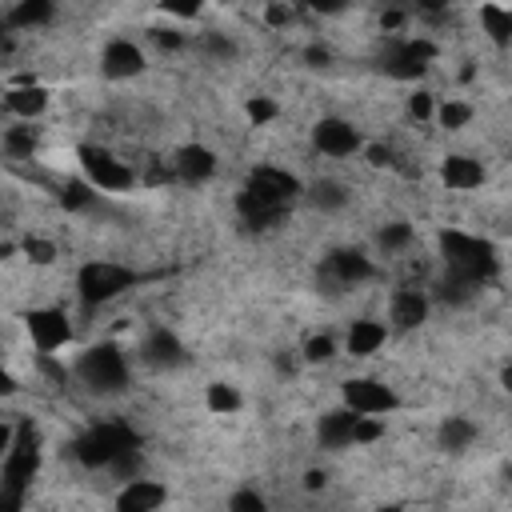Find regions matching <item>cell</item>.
I'll use <instances>...</instances> for the list:
<instances>
[{"instance_id":"6da1fadb","label":"cell","mask_w":512,"mask_h":512,"mask_svg":"<svg viewBox=\"0 0 512 512\" xmlns=\"http://www.w3.org/2000/svg\"><path fill=\"white\" fill-rule=\"evenodd\" d=\"M440 252H444V264H448V276L480 288L492 272H496V252L488 240L480 236H468V232H444L440 236Z\"/></svg>"},{"instance_id":"7a4b0ae2","label":"cell","mask_w":512,"mask_h":512,"mask_svg":"<svg viewBox=\"0 0 512 512\" xmlns=\"http://www.w3.org/2000/svg\"><path fill=\"white\" fill-rule=\"evenodd\" d=\"M76 376H80L92 392L112 396V392H120V388L128 384V360H124V352H120L116 344H96V348L80 352Z\"/></svg>"},{"instance_id":"3957f363","label":"cell","mask_w":512,"mask_h":512,"mask_svg":"<svg viewBox=\"0 0 512 512\" xmlns=\"http://www.w3.org/2000/svg\"><path fill=\"white\" fill-rule=\"evenodd\" d=\"M80 176L96 188V192H128L136 184V172L128 168V160L112 156L108 148H80Z\"/></svg>"},{"instance_id":"277c9868","label":"cell","mask_w":512,"mask_h":512,"mask_svg":"<svg viewBox=\"0 0 512 512\" xmlns=\"http://www.w3.org/2000/svg\"><path fill=\"white\" fill-rule=\"evenodd\" d=\"M312 148L320 156H332V160H348V156H360L364 152V136L352 120H340V116H320L312 124Z\"/></svg>"},{"instance_id":"5b68a950","label":"cell","mask_w":512,"mask_h":512,"mask_svg":"<svg viewBox=\"0 0 512 512\" xmlns=\"http://www.w3.org/2000/svg\"><path fill=\"white\" fill-rule=\"evenodd\" d=\"M76 456L88 468H112V464H120L128 456V436L120 428H112V424H100V428H92V432H84L76 440Z\"/></svg>"},{"instance_id":"8992f818","label":"cell","mask_w":512,"mask_h":512,"mask_svg":"<svg viewBox=\"0 0 512 512\" xmlns=\"http://www.w3.org/2000/svg\"><path fill=\"white\" fill-rule=\"evenodd\" d=\"M400 400L396 392L384 384V380H372V376H356V380H344V408H352L356 416H384L392 412Z\"/></svg>"},{"instance_id":"52a82bcc","label":"cell","mask_w":512,"mask_h":512,"mask_svg":"<svg viewBox=\"0 0 512 512\" xmlns=\"http://www.w3.org/2000/svg\"><path fill=\"white\" fill-rule=\"evenodd\" d=\"M144 64H148L144 48H140L136 40H128V36H112V40L100 48V72H104L108 80H132V76L144 72Z\"/></svg>"},{"instance_id":"ba28073f","label":"cell","mask_w":512,"mask_h":512,"mask_svg":"<svg viewBox=\"0 0 512 512\" xmlns=\"http://www.w3.org/2000/svg\"><path fill=\"white\" fill-rule=\"evenodd\" d=\"M24 328H28L32 344L40 352H56V348H64L72 340V320L60 308H32L24 316Z\"/></svg>"},{"instance_id":"9c48e42d","label":"cell","mask_w":512,"mask_h":512,"mask_svg":"<svg viewBox=\"0 0 512 512\" xmlns=\"http://www.w3.org/2000/svg\"><path fill=\"white\" fill-rule=\"evenodd\" d=\"M428 308H432L428 292L404 284V288H396V292L388 296V328H396V332H412V328H420V324L428 320Z\"/></svg>"},{"instance_id":"30bf717a","label":"cell","mask_w":512,"mask_h":512,"mask_svg":"<svg viewBox=\"0 0 512 512\" xmlns=\"http://www.w3.org/2000/svg\"><path fill=\"white\" fill-rule=\"evenodd\" d=\"M80 296L88 300V304H100V300H108V296H116L120 288H128V272L124 268H116V264H84L80 268Z\"/></svg>"},{"instance_id":"8fae6325","label":"cell","mask_w":512,"mask_h":512,"mask_svg":"<svg viewBox=\"0 0 512 512\" xmlns=\"http://www.w3.org/2000/svg\"><path fill=\"white\" fill-rule=\"evenodd\" d=\"M324 268H328V276H332L340 288H356V284H364V280L376 276L372 256H364L360 248H336V252H328Z\"/></svg>"},{"instance_id":"7c38bea8","label":"cell","mask_w":512,"mask_h":512,"mask_svg":"<svg viewBox=\"0 0 512 512\" xmlns=\"http://www.w3.org/2000/svg\"><path fill=\"white\" fill-rule=\"evenodd\" d=\"M44 108H48V92H44L40 84H32V80H24V84H8V92H4V112H8L16 124H32V120H40Z\"/></svg>"},{"instance_id":"4fadbf2b","label":"cell","mask_w":512,"mask_h":512,"mask_svg":"<svg viewBox=\"0 0 512 512\" xmlns=\"http://www.w3.org/2000/svg\"><path fill=\"white\" fill-rule=\"evenodd\" d=\"M484 176H488L484 164L468 152H452V156L440 160V180H444L448 192H472V188L484 184Z\"/></svg>"},{"instance_id":"5bb4252c","label":"cell","mask_w":512,"mask_h":512,"mask_svg":"<svg viewBox=\"0 0 512 512\" xmlns=\"http://www.w3.org/2000/svg\"><path fill=\"white\" fill-rule=\"evenodd\" d=\"M384 340H388V324L376 316H360L344 332V352L348 356H376L384 348Z\"/></svg>"},{"instance_id":"9a60e30c","label":"cell","mask_w":512,"mask_h":512,"mask_svg":"<svg viewBox=\"0 0 512 512\" xmlns=\"http://www.w3.org/2000/svg\"><path fill=\"white\" fill-rule=\"evenodd\" d=\"M140 356H144L152 368H180V364L188 360L184 344H180L176 332H168V328H152V332L144 336V344H140Z\"/></svg>"},{"instance_id":"2e32d148","label":"cell","mask_w":512,"mask_h":512,"mask_svg":"<svg viewBox=\"0 0 512 512\" xmlns=\"http://www.w3.org/2000/svg\"><path fill=\"white\" fill-rule=\"evenodd\" d=\"M352 428H356V412L352 408H332V412L320 416L316 440L328 452H344V448H352Z\"/></svg>"},{"instance_id":"e0dca14e","label":"cell","mask_w":512,"mask_h":512,"mask_svg":"<svg viewBox=\"0 0 512 512\" xmlns=\"http://www.w3.org/2000/svg\"><path fill=\"white\" fill-rule=\"evenodd\" d=\"M52 20H56V4H48V0H16L4 8L8 32H32V28H44Z\"/></svg>"},{"instance_id":"ac0fdd59","label":"cell","mask_w":512,"mask_h":512,"mask_svg":"<svg viewBox=\"0 0 512 512\" xmlns=\"http://www.w3.org/2000/svg\"><path fill=\"white\" fill-rule=\"evenodd\" d=\"M428 60H432V44H424V40H400L388 52V72L400 76V80H412V76H420L428 68Z\"/></svg>"},{"instance_id":"d6986e66","label":"cell","mask_w":512,"mask_h":512,"mask_svg":"<svg viewBox=\"0 0 512 512\" xmlns=\"http://www.w3.org/2000/svg\"><path fill=\"white\" fill-rule=\"evenodd\" d=\"M172 168H176V176H180V180L200 184V180H208V176L216 172V152H212V148H204V144H184V148L176 152Z\"/></svg>"},{"instance_id":"ffe728a7","label":"cell","mask_w":512,"mask_h":512,"mask_svg":"<svg viewBox=\"0 0 512 512\" xmlns=\"http://www.w3.org/2000/svg\"><path fill=\"white\" fill-rule=\"evenodd\" d=\"M164 488L156 480H128L116 496V512H160Z\"/></svg>"},{"instance_id":"44dd1931","label":"cell","mask_w":512,"mask_h":512,"mask_svg":"<svg viewBox=\"0 0 512 512\" xmlns=\"http://www.w3.org/2000/svg\"><path fill=\"white\" fill-rule=\"evenodd\" d=\"M476 436H480V428H476L468 416H444V420H440V428H436L440 448H444V452H452V456L468 452V448L476 444Z\"/></svg>"},{"instance_id":"7402d4cb","label":"cell","mask_w":512,"mask_h":512,"mask_svg":"<svg viewBox=\"0 0 512 512\" xmlns=\"http://www.w3.org/2000/svg\"><path fill=\"white\" fill-rule=\"evenodd\" d=\"M304 196H308V204H312L316 212H340V208H348V200H352L348 184H340V180H332V176L312 180V184L304 188Z\"/></svg>"},{"instance_id":"603a6c76","label":"cell","mask_w":512,"mask_h":512,"mask_svg":"<svg viewBox=\"0 0 512 512\" xmlns=\"http://www.w3.org/2000/svg\"><path fill=\"white\" fill-rule=\"evenodd\" d=\"M36 144H40V136H36L32 124H8L4 136H0V148H4L8 160H32Z\"/></svg>"},{"instance_id":"cb8c5ba5","label":"cell","mask_w":512,"mask_h":512,"mask_svg":"<svg viewBox=\"0 0 512 512\" xmlns=\"http://www.w3.org/2000/svg\"><path fill=\"white\" fill-rule=\"evenodd\" d=\"M412 244H416V228H412L408 220H388V224L376 232V248H380L384 256H404Z\"/></svg>"},{"instance_id":"d4e9b609","label":"cell","mask_w":512,"mask_h":512,"mask_svg":"<svg viewBox=\"0 0 512 512\" xmlns=\"http://www.w3.org/2000/svg\"><path fill=\"white\" fill-rule=\"evenodd\" d=\"M96 188L84 180V176H72V180H64V188H60V204L68 208V212H92L96 208Z\"/></svg>"},{"instance_id":"484cf974","label":"cell","mask_w":512,"mask_h":512,"mask_svg":"<svg viewBox=\"0 0 512 512\" xmlns=\"http://www.w3.org/2000/svg\"><path fill=\"white\" fill-rule=\"evenodd\" d=\"M204 404H208V412H216V416H232V412H240V392H236V384H224V380H216V384H208V392H204Z\"/></svg>"},{"instance_id":"4316f807","label":"cell","mask_w":512,"mask_h":512,"mask_svg":"<svg viewBox=\"0 0 512 512\" xmlns=\"http://www.w3.org/2000/svg\"><path fill=\"white\" fill-rule=\"evenodd\" d=\"M336 352H340V344H336V336H328V332H312V336L300 344V360H304V364H328V360H336Z\"/></svg>"},{"instance_id":"83f0119b","label":"cell","mask_w":512,"mask_h":512,"mask_svg":"<svg viewBox=\"0 0 512 512\" xmlns=\"http://www.w3.org/2000/svg\"><path fill=\"white\" fill-rule=\"evenodd\" d=\"M480 24H484V32H488L496 44H508V40H512V12H508V8L484 4V8H480Z\"/></svg>"},{"instance_id":"f1b7e54d","label":"cell","mask_w":512,"mask_h":512,"mask_svg":"<svg viewBox=\"0 0 512 512\" xmlns=\"http://www.w3.org/2000/svg\"><path fill=\"white\" fill-rule=\"evenodd\" d=\"M200 52L204 56H212L216 64H228V60H236V40L228 36V32H200Z\"/></svg>"},{"instance_id":"f546056e","label":"cell","mask_w":512,"mask_h":512,"mask_svg":"<svg viewBox=\"0 0 512 512\" xmlns=\"http://www.w3.org/2000/svg\"><path fill=\"white\" fill-rule=\"evenodd\" d=\"M468 120H472V104H464V100H440V108H436V124H440V128L456 132V128H464Z\"/></svg>"},{"instance_id":"4dcf8cb0","label":"cell","mask_w":512,"mask_h":512,"mask_svg":"<svg viewBox=\"0 0 512 512\" xmlns=\"http://www.w3.org/2000/svg\"><path fill=\"white\" fill-rule=\"evenodd\" d=\"M20 252L28 256V264H40V268L60 256L56 240H48V236H24V240H20Z\"/></svg>"},{"instance_id":"1f68e13d","label":"cell","mask_w":512,"mask_h":512,"mask_svg":"<svg viewBox=\"0 0 512 512\" xmlns=\"http://www.w3.org/2000/svg\"><path fill=\"white\" fill-rule=\"evenodd\" d=\"M148 40H152L160 52H180V48H188V32H184V28H172V24L152 28V32H148Z\"/></svg>"},{"instance_id":"d6a6232c","label":"cell","mask_w":512,"mask_h":512,"mask_svg":"<svg viewBox=\"0 0 512 512\" xmlns=\"http://www.w3.org/2000/svg\"><path fill=\"white\" fill-rule=\"evenodd\" d=\"M228 512H268V500L256 488H236L228 496Z\"/></svg>"},{"instance_id":"836d02e7","label":"cell","mask_w":512,"mask_h":512,"mask_svg":"<svg viewBox=\"0 0 512 512\" xmlns=\"http://www.w3.org/2000/svg\"><path fill=\"white\" fill-rule=\"evenodd\" d=\"M436 108H440V100L432 92H424V88H416L408 96V116L412 120H436Z\"/></svg>"},{"instance_id":"e575fe53","label":"cell","mask_w":512,"mask_h":512,"mask_svg":"<svg viewBox=\"0 0 512 512\" xmlns=\"http://www.w3.org/2000/svg\"><path fill=\"white\" fill-rule=\"evenodd\" d=\"M384 436V416H356V428H352V444H372Z\"/></svg>"},{"instance_id":"d590c367","label":"cell","mask_w":512,"mask_h":512,"mask_svg":"<svg viewBox=\"0 0 512 512\" xmlns=\"http://www.w3.org/2000/svg\"><path fill=\"white\" fill-rule=\"evenodd\" d=\"M244 112H248V120L260 128V124H268V120H276V100H268V96H252L248 104H244Z\"/></svg>"},{"instance_id":"8d00e7d4","label":"cell","mask_w":512,"mask_h":512,"mask_svg":"<svg viewBox=\"0 0 512 512\" xmlns=\"http://www.w3.org/2000/svg\"><path fill=\"white\" fill-rule=\"evenodd\" d=\"M304 60H308V68H328L332 64V52L324 44H308L304 48Z\"/></svg>"},{"instance_id":"74e56055","label":"cell","mask_w":512,"mask_h":512,"mask_svg":"<svg viewBox=\"0 0 512 512\" xmlns=\"http://www.w3.org/2000/svg\"><path fill=\"white\" fill-rule=\"evenodd\" d=\"M360 156H364L372 168H384V164L392 160V152H388V148H380V144H364V152H360Z\"/></svg>"},{"instance_id":"f35d334b","label":"cell","mask_w":512,"mask_h":512,"mask_svg":"<svg viewBox=\"0 0 512 512\" xmlns=\"http://www.w3.org/2000/svg\"><path fill=\"white\" fill-rule=\"evenodd\" d=\"M264 16H268V24H292V16H296V12H292L288 4H268V8H264Z\"/></svg>"},{"instance_id":"ab89813d","label":"cell","mask_w":512,"mask_h":512,"mask_svg":"<svg viewBox=\"0 0 512 512\" xmlns=\"http://www.w3.org/2000/svg\"><path fill=\"white\" fill-rule=\"evenodd\" d=\"M324 484H328V476H324V472H316V468H312V472H304V488H308V492H320Z\"/></svg>"},{"instance_id":"60d3db41","label":"cell","mask_w":512,"mask_h":512,"mask_svg":"<svg viewBox=\"0 0 512 512\" xmlns=\"http://www.w3.org/2000/svg\"><path fill=\"white\" fill-rule=\"evenodd\" d=\"M500 388H504V392L512 396V360H508V364L500 368Z\"/></svg>"},{"instance_id":"b9f144b4","label":"cell","mask_w":512,"mask_h":512,"mask_svg":"<svg viewBox=\"0 0 512 512\" xmlns=\"http://www.w3.org/2000/svg\"><path fill=\"white\" fill-rule=\"evenodd\" d=\"M372 512H400L396 504H380V508H372Z\"/></svg>"},{"instance_id":"7bdbcfd3","label":"cell","mask_w":512,"mask_h":512,"mask_svg":"<svg viewBox=\"0 0 512 512\" xmlns=\"http://www.w3.org/2000/svg\"><path fill=\"white\" fill-rule=\"evenodd\" d=\"M508 480H512V468H508Z\"/></svg>"}]
</instances>
